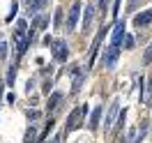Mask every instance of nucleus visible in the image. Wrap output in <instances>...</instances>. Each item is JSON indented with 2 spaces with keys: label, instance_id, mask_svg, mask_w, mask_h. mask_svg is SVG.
Wrapping results in <instances>:
<instances>
[{
  "label": "nucleus",
  "instance_id": "1",
  "mask_svg": "<svg viewBox=\"0 0 152 143\" xmlns=\"http://www.w3.org/2000/svg\"><path fill=\"white\" fill-rule=\"evenodd\" d=\"M118 58H120V46L111 44V46L104 48V53H102V67H106V69H113L115 62H118Z\"/></svg>",
  "mask_w": 152,
  "mask_h": 143
},
{
  "label": "nucleus",
  "instance_id": "2",
  "mask_svg": "<svg viewBox=\"0 0 152 143\" xmlns=\"http://www.w3.org/2000/svg\"><path fill=\"white\" fill-rule=\"evenodd\" d=\"M53 58H56L58 62H65L67 56H69V46H67L65 39H53Z\"/></svg>",
  "mask_w": 152,
  "mask_h": 143
},
{
  "label": "nucleus",
  "instance_id": "3",
  "mask_svg": "<svg viewBox=\"0 0 152 143\" xmlns=\"http://www.w3.org/2000/svg\"><path fill=\"white\" fill-rule=\"evenodd\" d=\"M81 115H86V111H83V106H78V109H74L72 113L67 115V122H65V134H69V132H74L76 127H78V120H81Z\"/></svg>",
  "mask_w": 152,
  "mask_h": 143
},
{
  "label": "nucleus",
  "instance_id": "4",
  "mask_svg": "<svg viewBox=\"0 0 152 143\" xmlns=\"http://www.w3.org/2000/svg\"><path fill=\"white\" fill-rule=\"evenodd\" d=\"M118 99H113L111 104H108V111H106V118H104V132H111V127H113V122H115V118H118Z\"/></svg>",
  "mask_w": 152,
  "mask_h": 143
},
{
  "label": "nucleus",
  "instance_id": "5",
  "mask_svg": "<svg viewBox=\"0 0 152 143\" xmlns=\"http://www.w3.org/2000/svg\"><path fill=\"white\" fill-rule=\"evenodd\" d=\"M106 35V28H102L99 32H97V37L92 39V48H90V60H88V67H86V72L92 67V62H95V58H97V51H99V46H102V39H104Z\"/></svg>",
  "mask_w": 152,
  "mask_h": 143
},
{
  "label": "nucleus",
  "instance_id": "6",
  "mask_svg": "<svg viewBox=\"0 0 152 143\" xmlns=\"http://www.w3.org/2000/svg\"><path fill=\"white\" fill-rule=\"evenodd\" d=\"M78 14H81V2H74L72 5V10H69V14H67V32H72V30L76 28V21H78Z\"/></svg>",
  "mask_w": 152,
  "mask_h": 143
},
{
  "label": "nucleus",
  "instance_id": "7",
  "mask_svg": "<svg viewBox=\"0 0 152 143\" xmlns=\"http://www.w3.org/2000/svg\"><path fill=\"white\" fill-rule=\"evenodd\" d=\"M134 26H136V28L152 26V7H150V10H145V12H141V14H136V16H134Z\"/></svg>",
  "mask_w": 152,
  "mask_h": 143
},
{
  "label": "nucleus",
  "instance_id": "8",
  "mask_svg": "<svg viewBox=\"0 0 152 143\" xmlns=\"http://www.w3.org/2000/svg\"><path fill=\"white\" fill-rule=\"evenodd\" d=\"M122 37H124V19H122V21H115L113 32H111V39H113V44H115V46H120Z\"/></svg>",
  "mask_w": 152,
  "mask_h": 143
},
{
  "label": "nucleus",
  "instance_id": "9",
  "mask_svg": "<svg viewBox=\"0 0 152 143\" xmlns=\"http://www.w3.org/2000/svg\"><path fill=\"white\" fill-rule=\"evenodd\" d=\"M83 78H86V69H78V72L74 74V83H72V92H74V95L81 90V86H83Z\"/></svg>",
  "mask_w": 152,
  "mask_h": 143
},
{
  "label": "nucleus",
  "instance_id": "10",
  "mask_svg": "<svg viewBox=\"0 0 152 143\" xmlns=\"http://www.w3.org/2000/svg\"><path fill=\"white\" fill-rule=\"evenodd\" d=\"M102 111H104V109H102V106H97L95 111L90 113V129H92V132H95L97 127H99V120H102Z\"/></svg>",
  "mask_w": 152,
  "mask_h": 143
},
{
  "label": "nucleus",
  "instance_id": "11",
  "mask_svg": "<svg viewBox=\"0 0 152 143\" xmlns=\"http://www.w3.org/2000/svg\"><path fill=\"white\" fill-rule=\"evenodd\" d=\"M92 14H95V7H92V5H86V14H83V30L90 28V23H92Z\"/></svg>",
  "mask_w": 152,
  "mask_h": 143
},
{
  "label": "nucleus",
  "instance_id": "12",
  "mask_svg": "<svg viewBox=\"0 0 152 143\" xmlns=\"http://www.w3.org/2000/svg\"><path fill=\"white\" fill-rule=\"evenodd\" d=\"M26 5H28V10L32 12V14H37L39 10H44L46 0H26Z\"/></svg>",
  "mask_w": 152,
  "mask_h": 143
},
{
  "label": "nucleus",
  "instance_id": "13",
  "mask_svg": "<svg viewBox=\"0 0 152 143\" xmlns=\"http://www.w3.org/2000/svg\"><path fill=\"white\" fill-rule=\"evenodd\" d=\"M60 99H62V92H53V95L48 97V111H56L58 109V104H60Z\"/></svg>",
  "mask_w": 152,
  "mask_h": 143
},
{
  "label": "nucleus",
  "instance_id": "14",
  "mask_svg": "<svg viewBox=\"0 0 152 143\" xmlns=\"http://www.w3.org/2000/svg\"><path fill=\"white\" fill-rule=\"evenodd\" d=\"M23 143H37V129L30 125L28 132H26V136H23Z\"/></svg>",
  "mask_w": 152,
  "mask_h": 143
},
{
  "label": "nucleus",
  "instance_id": "15",
  "mask_svg": "<svg viewBox=\"0 0 152 143\" xmlns=\"http://www.w3.org/2000/svg\"><path fill=\"white\" fill-rule=\"evenodd\" d=\"M14 81H16V65H12L7 69V86H14Z\"/></svg>",
  "mask_w": 152,
  "mask_h": 143
},
{
  "label": "nucleus",
  "instance_id": "16",
  "mask_svg": "<svg viewBox=\"0 0 152 143\" xmlns=\"http://www.w3.org/2000/svg\"><path fill=\"white\" fill-rule=\"evenodd\" d=\"M26 115H28V120H39V118H42V113H39L37 109H28Z\"/></svg>",
  "mask_w": 152,
  "mask_h": 143
},
{
  "label": "nucleus",
  "instance_id": "17",
  "mask_svg": "<svg viewBox=\"0 0 152 143\" xmlns=\"http://www.w3.org/2000/svg\"><path fill=\"white\" fill-rule=\"evenodd\" d=\"M16 10H19V2L14 0V2H12V7H10V16H7V21H10V23H12V19L16 16Z\"/></svg>",
  "mask_w": 152,
  "mask_h": 143
},
{
  "label": "nucleus",
  "instance_id": "18",
  "mask_svg": "<svg viewBox=\"0 0 152 143\" xmlns=\"http://www.w3.org/2000/svg\"><path fill=\"white\" fill-rule=\"evenodd\" d=\"M143 60H145V65H152V44L148 46V51H145V56H143Z\"/></svg>",
  "mask_w": 152,
  "mask_h": 143
},
{
  "label": "nucleus",
  "instance_id": "19",
  "mask_svg": "<svg viewBox=\"0 0 152 143\" xmlns=\"http://www.w3.org/2000/svg\"><path fill=\"white\" fill-rule=\"evenodd\" d=\"M124 48H134V37L132 35H124Z\"/></svg>",
  "mask_w": 152,
  "mask_h": 143
},
{
  "label": "nucleus",
  "instance_id": "20",
  "mask_svg": "<svg viewBox=\"0 0 152 143\" xmlns=\"http://www.w3.org/2000/svg\"><path fill=\"white\" fill-rule=\"evenodd\" d=\"M138 2H143V0H129V5H127V12H134L136 7H138Z\"/></svg>",
  "mask_w": 152,
  "mask_h": 143
},
{
  "label": "nucleus",
  "instance_id": "21",
  "mask_svg": "<svg viewBox=\"0 0 152 143\" xmlns=\"http://www.w3.org/2000/svg\"><path fill=\"white\" fill-rule=\"evenodd\" d=\"M7 44H5V42H2V44H0V58H7Z\"/></svg>",
  "mask_w": 152,
  "mask_h": 143
},
{
  "label": "nucleus",
  "instance_id": "22",
  "mask_svg": "<svg viewBox=\"0 0 152 143\" xmlns=\"http://www.w3.org/2000/svg\"><path fill=\"white\" fill-rule=\"evenodd\" d=\"M60 19H62V10H58V12H56V23H60Z\"/></svg>",
  "mask_w": 152,
  "mask_h": 143
},
{
  "label": "nucleus",
  "instance_id": "23",
  "mask_svg": "<svg viewBox=\"0 0 152 143\" xmlns=\"http://www.w3.org/2000/svg\"><path fill=\"white\" fill-rule=\"evenodd\" d=\"M51 143H60V136H53V139H51Z\"/></svg>",
  "mask_w": 152,
  "mask_h": 143
},
{
  "label": "nucleus",
  "instance_id": "24",
  "mask_svg": "<svg viewBox=\"0 0 152 143\" xmlns=\"http://www.w3.org/2000/svg\"><path fill=\"white\" fill-rule=\"evenodd\" d=\"M99 5H102V7H104V5H106V2H104V0H99Z\"/></svg>",
  "mask_w": 152,
  "mask_h": 143
},
{
  "label": "nucleus",
  "instance_id": "25",
  "mask_svg": "<svg viewBox=\"0 0 152 143\" xmlns=\"http://www.w3.org/2000/svg\"><path fill=\"white\" fill-rule=\"evenodd\" d=\"M0 95H2V83H0Z\"/></svg>",
  "mask_w": 152,
  "mask_h": 143
},
{
  "label": "nucleus",
  "instance_id": "26",
  "mask_svg": "<svg viewBox=\"0 0 152 143\" xmlns=\"http://www.w3.org/2000/svg\"><path fill=\"white\" fill-rule=\"evenodd\" d=\"M0 44H2V42H0Z\"/></svg>",
  "mask_w": 152,
  "mask_h": 143
}]
</instances>
